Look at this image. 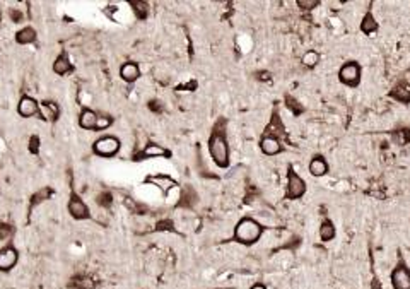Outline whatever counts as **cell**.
Returning a JSON list of instances; mask_svg holds the SVG:
<instances>
[{
    "mask_svg": "<svg viewBox=\"0 0 410 289\" xmlns=\"http://www.w3.org/2000/svg\"><path fill=\"white\" fill-rule=\"evenodd\" d=\"M208 153L210 158L219 168H228L229 164V144L226 139L224 122H219L212 130V135L208 139Z\"/></svg>",
    "mask_w": 410,
    "mask_h": 289,
    "instance_id": "cell-1",
    "label": "cell"
},
{
    "mask_svg": "<svg viewBox=\"0 0 410 289\" xmlns=\"http://www.w3.org/2000/svg\"><path fill=\"white\" fill-rule=\"evenodd\" d=\"M264 234V226L253 218H243L238 225L234 226V234L233 240L236 243H241L244 247H251L255 245Z\"/></svg>",
    "mask_w": 410,
    "mask_h": 289,
    "instance_id": "cell-2",
    "label": "cell"
},
{
    "mask_svg": "<svg viewBox=\"0 0 410 289\" xmlns=\"http://www.w3.org/2000/svg\"><path fill=\"white\" fill-rule=\"evenodd\" d=\"M339 79L342 84L349 86V88H357L361 82V65L355 60H349L340 67Z\"/></svg>",
    "mask_w": 410,
    "mask_h": 289,
    "instance_id": "cell-3",
    "label": "cell"
},
{
    "mask_svg": "<svg viewBox=\"0 0 410 289\" xmlns=\"http://www.w3.org/2000/svg\"><path fill=\"white\" fill-rule=\"evenodd\" d=\"M391 288L393 289H410V269L404 258L397 262L390 274Z\"/></svg>",
    "mask_w": 410,
    "mask_h": 289,
    "instance_id": "cell-4",
    "label": "cell"
},
{
    "mask_svg": "<svg viewBox=\"0 0 410 289\" xmlns=\"http://www.w3.org/2000/svg\"><path fill=\"white\" fill-rule=\"evenodd\" d=\"M120 139H117L115 135H104L92 144V151L101 158H111L120 151Z\"/></svg>",
    "mask_w": 410,
    "mask_h": 289,
    "instance_id": "cell-5",
    "label": "cell"
},
{
    "mask_svg": "<svg viewBox=\"0 0 410 289\" xmlns=\"http://www.w3.org/2000/svg\"><path fill=\"white\" fill-rule=\"evenodd\" d=\"M306 192V183L304 180L294 171L293 166L287 168V198L291 200H297Z\"/></svg>",
    "mask_w": 410,
    "mask_h": 289,
    "instance_id": "cell-6",
    "label": "cell"
},
{
    "mask_svg": "<svg viewBox=\"0 0 410 289\" xmlns=\"http://www.w3.org/2000/svg\"><path fill=\"white\" fill-rule=\"evenodd\" d=\"M19 262V252L12 247V245H7V247L0 248V270L2 272H9Z\"/></svg>",
    "mask_w": 410,
    "mask_h": 289,
    "instance_id": "cell-7",
    "label": "cell"
},
{
    "mask_svg": "<svg viewBox=\"0 0 410 289\" xmlns=\"http://www.w3.org/2000/svg\"><path fill=\"white\" fill-rule=\"evenodd\" d=\"M68 212L74 219L81 221V219H88L89 218V209L86 205V202L82 200L75 192L70 193V198H68Z\"/></svg>",
    "mask_w": 410,
    "mask_h": 289,
    "instance_id": "cell-8",
    "label": "cell"
},
{
    "mask_svg": "<svg viewBox=\"0 0 410 289\" xmlns=\"http://www.w3.org/2000/svg\"><path fill=\"white\" fill-rule=\"evenodd\" d=\"M38 108H39V103L31 96H23L19 99V103H17V111H19V115L24 118L34 117V115L38 113Z\"/></svg>",
    "mask_w": 410,
    "mask_h": 289,
    "instance_id": "cell-9",
    "label": "cell"
},
{
    "mask_svg": "<svg viewBox=\"0 0 410 289\" xmlns=\"http://www.w3.org/2000/svg\"><path fill=\"white\" fill-rule=\"evenodd\" d=\"M38 113L43 120L57 122L59 120V115H60V108H59V104L53 103V101H41V103H39V108H38Z\"/></svg>",
    "mask_w": 410,
    "mask_h": 289,
    "instance_id": "cell-10",
    "label": "cell"
},
{
    "mask_svg": "<svg viewBox=\"0 0 410 289\" xmlns=\"http://www.w3.org/2000/svg\"><path fill=\"white\" fill-rule=\"evenodd\" d=\"M260 149H262V153L267 154V156H277V154L282 151V146H280L277 137L265 135V137H262V140H260Z\"/></svg>",
    "mask_w": 410,
    "mask_h": 289,
    "instance_id": "cell-11",
    "label": "cell"
},
{
    "mask_svg": "<svg viewBox=\"0 0 410 289\" xmlns=\"http://www.w3.org/2000/svg\"><path fill=\"white\" fill-rule=\"evenodd\" d=\"M120 77L125 82H135L140 77V68L135 62H125L120 67Z\"/></svg>",
    "mask_w": 410,
    "mask_h": 289,
    "instance_id": "cell-12",
    "label": "cell"
},
{
    "mask_svg": "<svg viewBox=\"0 0 410 289\" xmlns=\"http://www.w3.org/2000/svg\"><path fill=\"white\" fill-rule=\"evenodd\" d=\"M96 120H98V113L91 108H84L79 115V125L84 130H94Z\"/></svg>",
    "mask_w": 410,
    "mask_h": 289,
    "instance_id": "cell-13",
    "label": "cell"
},
{
    "mask_svg": "<svg viewBox=\"0 0 410 289\" xmlns=\"http://www.w3.org/2000/svg\"><path fill=\"white\" fill-rule=\"evenodd\" d=\"M309 173H311L313 176H325L326 173H328V162L323 156H315L311 161H309Z\"/></svg>",
    "mask_w": 410,
    "mask_h": 289,
    "instance_id": "cell-14",
    "label": "cell"
},
{
    "mask_svg": "<svg viewBox=\"0 0 410 289\" xmlns=\"http://www.w3.org/2000/svg\"><path fill=\"white\" fill-rule=\"evenodd\" d=\"M157 156H170L166 149L159 144H147L140 154H135V160H142V158H157Z\"/></svg>",
    "mask_w": 410,
    "mask_h": 289,
    "instance_id": "cell-15",
    "label": "cell"
},
{
    "mask_svg": "<svg viewBox=\"0 0 410 289\" xmlns=\"http://www.w3.org/2000/svg\"><path fill=\"white\" fill-rule=\"evenodd\" d=\"M391 97H395L400 103L409 104L410 103V84L409 82H398L393 89H391Z\"/></svg>",
    "mask_w": 410,
    "mask_h": 289,
    "instance_id": "cell-16",
    "label": "cell"
},
{
    "mask_svg": "<svg viewBox=\"0 0 410 289\" xmlns=\"http://www.w3.org/2000/svg\"><path fill=\"white\" fill-rule=\"evenodd\" d=\"M147 183H154L157 185V189H161L163 192H168L173 187H176V182L168 175H156V176H149L147 178Z\"/></svg>",
    "mask_w": 410,
    "mask_h": 289,
    "instance_id": "cell-17",
    "label": "cell"
},
{
    "mask_svg": "<svg viewBox=\"0 0 410 289\" xmlns=\"http://www.w3.org/2000/svg\"><path fill=\"white\" fill-rule=\"evenodd\" d=\"M53 70H55V74H59V75H65L72 70V64H70V60H68L67 53H60V55L57 57L55 62H53Z\"/></svg>",
    "mask_w": 410,
    "mask_h": 289,
    "instance_id": "cell-18",
    "label": "cell"
},
{
    "mask_svg": "<svg viewBox=\"0 0 410 289\" xmlns=\"http://www.w3.org/2000/svg\"><path fill=\"white\" fill-rule=\"evenodd\" d=\"M337 234L335 225L330 219H323V223L320 225V238L322 241H332Z\"/></svg>",
    "mask_w": 410,
    "mask_h": 289,
    "instance_id": "cell-19",
    "label": "cell"
},
{
    "mask_svg": "<svg viewBox=\"0 0 410 289\" xmlns=\"http://www.w3.org/2000/svg\"><path fill=\"white\" fill-rule=\"evenodd\" d=\"M16 41L19 43V45H29V43H34L36 41V31L31 26L23 28L21 31H17Z\"/></svg>",
    "mask_w": 410,
    "mask_h": 289,
    "instance_id": "cell-20",
    "label": "cell"
},
{
    "mask_svg": "<svg viewBox=\"0 0 410 289\" xmlns=\"http://www.w3.org/2000/svg\"><path fill=\"white\" fill-rule=\"evenodd\" d=\"M361 30H362L364 34H373L375 31H378V23H376V19H375V16H373L371 10H368V12L364 14V17H362Z\"/></svg>",
    "mask_w": 410,
    "mask_h": 289,
    "instance_id": "cell-21",
    "label": "cell"
},
{
    "mask_svg": "<svg viewBox=\"0 0 410 289\" xmlns=\"http://www.w3.org/2000/svg\"><path fill=\"white\" fill-rule=\"evenodd\" d=\"M53 195V190L50 189V187H45V189H41V190H38L33 197H31V209L34 207V205H38V204H41V202H45V200H48L50 197Z\"/></svg>",
    "mask_w": 410,
    "mask_h": 289,
    "instance_id": "cell-22",
    "label": "cell"
},
{
    "mask_svg": "<svg viewBox=\"0 0 410 289\" xmlns=\"http://www.w3.org/2000/svg\"><path fill=\"white\" fill-rule=\"evenodd\" d=\"M318 62H320V53L315 52V50H309V52H306L303 55V59H301V64H303L304 67H308V68L316 67Z\"/></svg>",
    "mask_w": 410,
    "mask_h": 289,
    "instance_id": "cell-23",
    "label": "cell"
},
{
    "mask_svg": "<svg viewBox=\"0 0 410 289\" xmlns=\"http://www.w3.org/2000/svg\"><path fill=\"white\" fill-rule=\"evenodd\" d=\"M72 286H75V288H79V289H94L96 288V283L89 276H82V277H77V279H74Z\"/></svg>",
    "mask_w": 410,
    "mask_h": 289,
    "instance_id": "cell-24",
    "label": "cell"
},
{
    "mask_svg": "<svg viewBox=\"0 0 410 289\" xmlns=\"http://www.w3.org/2000/svg\"><path fill=\"white\" fill-rule=\"evenodd\" d=\"M130 5L134 7V12L139 19H146L147 10H149V5H147L146 2H130Z\"/></svg>",
    "mask_w": 410,
    "mask_h": 289,
    "instance_id": "cell-25",
    "label": "cell"
},
{
    "mask_svg": "<svg viewBox=\"0 0 410 289\" xmlns=\"http://www.w3.org/2000/svg\"><path fill=\"white\" fill-rule=\"evenodd\" d=\"M111 125H113V118L108 117V115H98L94 130H106L108 127H111Z\"/></svg>",
    "mask_w": 410,
    "mask_h": 289,
    "instance_id": "cell-26",
    "label": "cell"
},
{
    "mask_svg": "<svg viewBox=\"0 0 410 289\" xmlns=\"http://www.w3.org/2000/svg\"><path fill=\"white\" fill-rule=\"evenodd\" d=\"M14 234V227L7 223H0V240H9Z\"/></svg>",
    "mask_w": 410,
    "mask_h": 289,
    "instance_id": "cell-27",
    "label": "cell"
},
{
    "mask_svg": "<svg viewBox=\"0 0 410 289\" xmlns=\"http://www.w3.org/2000/svg\"><path fill=\"white\" fill-rule=\"evenodd\" d=\"M286 101H287V106H289V110L293 111L294 115H299V113H303V111H304V108L301 106V104L297 103L296 99H293V97H291V96H287V97H286Z\"/></svg>",
    "mask_w": 410,
    "mask_h": 289,
    "instance_id": "cell-28",
    "label": "cell"
},
{
    "mask_svg": "<svg viewBox=\"0 0 410 289\" xmlns=\"http://www.w3.org/2000/svg\"><path fill=\"white\" fill-rule=\"evenodd\" d=\"M318 0H297V7L301 10H313L315 7H318Z\"/></svg>",
    "mask_w": 410,
    "mask_h": 289,
    "instance_id": "cell-29",
    "label": "cell"
},
{
    "mask_svg": "<svg viewBox=\"0 0 410 289\" xmlns=\"http://www.w3.org/2000/svg\"><path fill=\"white\" fill-rule=\"evenodd\" d=\"M111 200H113V197H111L110 192H103L98 195V204L101 205V207H110Z\"/></svg>",
    "mask_w": 410,
    "mask_h": 289,
    "instance_id": "cell-30",
    "label": "cell"
},
{
    "mask_svg": "<svg viewBox=\"0 0 410 289\" xmlns=\"http://www.w3.org/2000/svg\"><path fill=\"white\" fill-rule=\"evenodd\" d=\"M10 19H12L14 23H19V21L23 19V14H21L17 9H12L10 10Z\"/></svg>",
    "mask_w": 410,
    "mask_h": 289,
    "instance_id": "cell-31",
    "label": "cell"
},
{
    "mask_svg": "<svg viewBox=\"0 0 410 289\" xmlns=\"http://www.w3.org/2000/svg\"><path fill=\"white\" fill-rule=\"evenodd\" d=\"M257 77H258V81L267 82V81H270V77H272V75L268 74V72H258V74H257Z\"/></svg>",
    "mask_w": 410,
    "mask_h": 289,
    "instance_id": "cell-32",
    "label": "cell"
},
{
    "mask_svg": "<svg viewBox=\"0 0 410 289\" xmlns=\"http://www.w3.org/2000/svg\"><path fill=\"white\" fill-rule=\"evenodd\" d=\"M149 108L152 111H161V103L159 101H149Z\"/></svg>",
    "mask_w": 410,
    "mask_h": 289,
    "instance_id": "cell-33",
    "label": "cell"
},
{
    "mask_svg": "<svg viewBox=\"0 0 410 289\" xmlns=\"http://www.w3.org/2000/svg\"><path fill=\"white\" fill-rule=\"evenodd\" d=\"M31 151H33V153H38V137H33V139H31Z\"/></svg>",
    "mask_w": 410,
    "mask_h": 289,
    "instance_id": "cell-34",
    "label": "cell"
},
{
    "mask_svg": "<svg viewBox=\"0 0 410 289\" xmlns=\"http://www.w3.org/2000/svg\"><path fill=\"white\" fill-rule=\"evenodd\" d=\"M250 289H267V286L265 284H262V283H257V284H253Z\"/></svg>",
    "mask_w": 410,
    "mask_h": 289,
    "instance_id": "cell-35",
    "label": "cell"
},
{
    "mask_svg": "<svg viewBox=\"0 0 410 289\" xmlns=\"http://www.w3.org/2000/svg\"><path fill=\"white\" fill-rule=\"evenodd\" d=\"M68 289H79V288H75V286H72V284H70V286H68Z\"/></svg>",
    "mask_w": 410,
    "mask_h": 289,
    "instance_id": "cell-36",
    "label": "cell"
},
{
    "mask_svg": "<svg viewBox=\"0 0 410 289\" xmlns=\"http://www.w3.org/2000/svg\"><path fill=\"white\" fill-rule=\"evenodd\" d=\"M0 21H2V12H0Z\"/></svg>",
    "mask_w": 410,
    "mask_h": 289,
    "instance_id": "cell-37",
    "label": "cell"
}]
</instances>
